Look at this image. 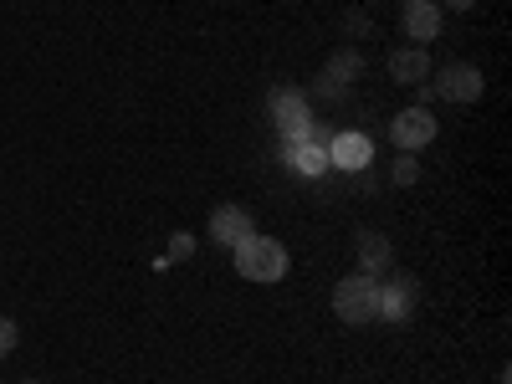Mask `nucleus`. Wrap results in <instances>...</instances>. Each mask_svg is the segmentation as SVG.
<instances>
[{
    "label": "nucleus",
    "instance_id": "423d86ee",
    "mask_svg": "<svg viewBox=\"0 0 512 384\" xmlns=\"http://www.w3.org/2000/svg\"><path fill=\"white\" fill-rule=\"evenodd\" d=\"M328 164L338 169V175H364V169L374 164V139L359 134V128H333V139H328Z\"/></svg>",
    "mask_w": 512,
    "mask_h": 384
},
{
    "label": "nucleus",
    "instance_id": "39448f33",
    "mask_svg": "<svg viewBox=\"0 0 512 384\" xmlns=\"http://www.w3.org/2000/svg\"><path fill=\"white\" fill-rule=\"evenodd\" d=\"M436 134H441V118H436L431 108H400V113L390 118V139H395V149H400V154H420V149H431V144H436Z\"/></svg>",
    "mask_w": 512,
    "mask_h": 384
},
{
    "label": "nucleus",
    "instance_id": "9b49d317",
    "mask_svg": "<svg viewBox=\"0 0 512 384\" xmlns=\"http://www.w3.org/2000/svg\"><path fill=\"white\" fill-rule=\"evenodd\" d=\"M359 272L364 277H390L395 272V251H390V241H384L379 231H359Z\"/></svg>",
    "mask_w": 512,
    "mask_h": 384
},
{
    "label": "nucleus",
    "instance_id": "20e7f679",
    "mask_svg": "<svg viewBox=\"0 0 512 384\" xmlns=\"http://www.w3.org/2000/svg\"><path fill=\"white\" fill-rule=\"evenodd\" d=\"M431 88H436V98L441 103H482V93H487V72L477 67V62H446L436 77H431Z\"/></svg>",
    "mask_w": 512,
    "mask_h": 384
},
{
    "label": "nucleus",
    "instance_id": "0eeeda50",
    "mask_svg": "<svg viewBox=\"0 0 512 384\" xmlns=\"http://www.w3.org/2000/svg\"><path fill=\"white\" fill-rule=\"evenodd\" d=\"M415 277H390V282H379V323H410L415 318Z\"/></svg>",
    "mask_w": 512,
    "mask_h": 384
},
{
    "label": "nucleus",
    "instance_id": "1a4fd4ad",
    "mask_svg": "<svg viewBox=\"0 0 512 384\" xmlns=\"http://www.w3.org/2000/svg\"><path fill=\"white\" fill-rule=\"evenodd\" d=\"M246 236H256V221L246 205H216L210 210V241H221L226 251H236Z\"/></svg>",
    "mask_w": 512,
    "mask_h": 384
},
{
    "label": "nucleus",
    "instance_id": "a211bd4d",
    "mask_svg": "<svg viewBox=\"0 0 512 384\" xmlns=\"http://www.w3.org/2000/svg\"><path fill=\"white\" fill-rule=\"evenodd\" d=\"M425 103H436V88H431V82H420V88H415V108H425Z\"/></svg>",
    "mask_w": 512,
    "mask_h": 384
},
{
    "label": "nucleus",
    "instance_id": "f8f14e48",
    "mask_svg": "<svg viewBox=\"0 0 512 384\" xmlns=\"http://www.w3.org/2000/svg\"><path fill=\"white\" fill-rule=\"evenodd\" d=\"M287 169H292V175L297 180H323L328 175V144H318V139H308V144H292L287 149Z\"/></svg>",
    "mask_w": 512,
    "mask_h": 384
},
{
    "label": "nucleus",
    "instance_id": "6ab92c4d",
    "mask_svg": "<svg viewBox=\"0 0 512 384\" xmlns=\"http://www.w3.org/2000/svg\"><path fill=\"white\" fill-rule=\"evenodd\" d=\"M436 6H441V11H472L477 0H436Z\"/></svg>",
    "mask_w": 512,
    "mask_h": 384
},
{
    "label": "nucleus",
    "instance_id": "6e6552de",
    "mask_svg": "<svg viewBox=\"0 0 512 384\" xmlns=\"http://www.w3.org/2000/svg\"><path fill=\"white\" fill-rule=\"evenodd\" d=\"M400 31L410 36V47H431V41L441 36V6L436 0H405Z\"/></svg>",
    "mask_w": 512,
    "mask_h": 384
},
{
    "label": "nucleus",
    "instance_id": "4468645a",
    "mask_svg": "<svg viewBox=\"0 0 512 384\" xmlns=\"http://www.w3.org/2000/svg\"><path fill=\"white\" fill-rule=\"evenodd\" d=\"M390 180L410 190V185L420 180V159H415V154H395V169H390Z\"/></svg>",
    "mask_w": 512,
    "mask_h": 384
},
{
    "label": "nucleus",
    "instance_id": "aec40b11",
    "mask_svg": "<svg viewBox=\"0 0 512 384\" xmlns=\"http://www.w3.org/2000/svg\"><path fill=\"white\" fill-rule=\"evenodd\" d=\"M21 384H41V379H21Z\"/></svg>",
    "mask_w": 512,
    "mask_h": 384
},
{
    "label": "nucleus",
    "instance_id": "7ed1b4c3",
    "mask_svg": "<svg viewBox=\"0 0 512 384\" xmlns=\"http://www.w3.org/2000/svg\"><path fill=\"white\" fill-rule=\"evenodd\" d=\"M333 318L344 323H379V277H364V272H349L338 277L333 287Z\"/></svg>",
    "mask_w": 512,
    "mask_h": 384
},
{
    "label": "nucleus",
    "instance_id": "dca6fc26",
    "mask_svg": "<svg viewBox=\"0 0 512 384\" xmlns=\"http://www.w3.org/2000/svg\"><path fill=\"white\" fill-rule=\"evenodd\" d=\"M190 251H195V236L190 231H175V236H169V256H164V262H185Z\"/></svg>",
    "mask_w": 512,
    "mask_h": 384
},
{
    "label": "nucleus",
    "instance_id": "f03ea898",
    "mask_svg": "<svg viewBox=\"0 0 512 384\" xmlns=\"http://www.w3.org/2000/svg\"><path fill=\"white\" fill-rule=\"evenodd\" d=\"M267 113H272V123H277V134H282L287 149L313 139V103H308L303 88H272L267 93Z\"/></svg>",
    "mask_w": 512,
    "mask_h": 384
},
{
    "label": "nucleus",
    "instance_id": "9d476101",
    "mask_svg": "<svg viewBox=\"0 0 512 384\" xmlns=\"http://www.w3.org/2000/svg\"><path fill=\"white\" fill-rule=\"evenodd\" d=\"M431 72H436V62L425 47H395L390 52V77L400 88H420V82H431Z\"/></svg>",
    "mask_w": 512,
    "mask_h": 384
},
{
    "label": "nucleus",
    "instance_id": "f3484780",
    "mask_svg": "<svg viewBox=\"0 0 512 384\" xmlns=\"http://www.w3.org/2000/svg\"><path fill=\"white\" fill-rule=\"evenodd\" d=\"M344 21H349V31H359V36H369V11H349Z\"/></svg>",
    "mask_w": 512,
    "mask_h": 384
},
{
    "label": "nucleus",
    "instance_id": "f257e3e1",
    "mask_svg": "<svg viewBox=\"0 0 512 384\" xmlns=\"http://www.w3.org/2000/svg\"><path fill=\"white\" fill-rule=\"evenodd\" d=\"M236 272L246 277V282H282L287 277V267H292V256H287V246L277 241V236H246L236 251Z\"/></svg>",
    "mask_w": 512,
    "mask_h": 384
},
{
    "label": "nucleus",
    "instance_id": "2eb2a0df",
    "mask_svg": "<svg viewBox=\"0 0 512 384\" xmlns=\"http://www.w3.org/2000/svg\"><path fill=\"white\" fill-rule=\"evenodd\" d=\"M16 344H21L16 318H0V359H11V354H16Z\"/></svg>",
    "mask_w": 512,
    "mask_h": 384
},
{
    "label": "nucleus",
    "instance_id": "ddd939ff",
    "mask_svg": "<svg viewBox=\"0 0 512 384\" xmlns=\"http://www.w3.org/2000/svg\"><path fill=\"white\" fill-rule=\"evenodd\" d=\"M364 72V52L359 47H338L323 67V82H333V88H349V82Z\"/></svg>",
    "mask_w": 512,
    "mask_h": 384
}]
</instances>
